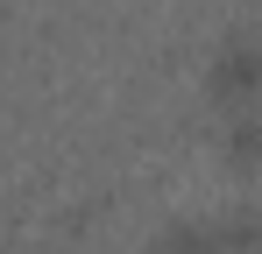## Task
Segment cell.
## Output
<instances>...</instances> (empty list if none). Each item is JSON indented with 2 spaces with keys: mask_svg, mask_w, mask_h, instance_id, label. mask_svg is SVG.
Here are the masks:
<instances>
[{
  "mask_svg": "<svg viewBox=\"0 0 262 254\" xmlns=\"http://www.w3.org/2000/svg\"><path fill=\"white\" fill-rule=\"evenodd\" d=\"M213 92H227V99H255L262 92V49L255 42H227L213 57Z\"/></svg>",
  "mask_w": 262,
  "mask_h": 254,
  "instance_id": "obj_1",
  "label": "cell"
},
{
  "mask_svg": "<svg viewBox=\"0 0 262 254\" xmlns=\"http://www.w3.org/2000/svg\"><path fill=\"white\" fill-rule=\"evenodd\" d=\"M227 148H234L241 163H262V120H234V134H227Z\"/></svg>",
  "mask_w": 262,
  "mask_h": 254,
  "instance_id": "obj_2",
  "label": "cell"
}]
</instances>
